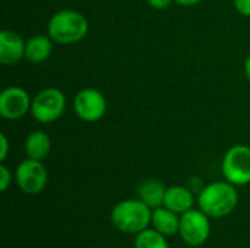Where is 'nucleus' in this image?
<instances>
[{
	"mask_svg": "<svg viewBox=\"0 0 250 248\" xmlns=\"http://www.w3.org/2000/svg\"><path fill=\"white\" fill-rule=\"evenodd\" d=\"M89 31L88 19L78 10L64 9L56 12L47 25L48 37L60 45H70L82 41Z\"/></svg>",
	"mask_w": 250,
	"mask_h": 248,
	"instance_id": "obj_2",
	"label": "nucleus"
},
{
	"mask_svg": "<svg viewBox=\"0 0 250 248\" xmlns=\"http://www.w3.org/2000/svg\"><path fill=\"white\" fill-rule=\"evenodd\" d=\"M179 234L189 247L204 246L211 235L209 216L201 209H190L182 213Z\"/></svg>",
	"mask_w": 250,
	"mask_h": 248,
	"instance_id": "obj_6",
	"label": "nucleus"
},
{
	"mask_svg": "<svg viewBox=\"0 0 250 248\" xmlns=\"http://www.w3.org/2000/svg\"><path fill=\"white\" fill-rule=\"evenodd\" d=\"M195 199L192 191L188 187L183 186H171L167 187L166 191V199H164V206L179 215L193 209Z\"/></svg>",
	"mask_w": 250,
	"mask_h": 248,
	"instance_id": "obj_11",
	"label": "nucleus"
},
{
	"mask_svg": "<svg viewBox=\"0 0 250 248\" xmlns=\"http://www.w3.org/2000/svg\"><path fill=\"white\" fill-rule=\"evenodd\" d=\"M66 110V96L57 88H45L40 91L31 104V115L41 124L57 121Z\"/></svg>",
	"mask_w": 250,
	"mask_h": 248,
	"instance_id": "obj_4",
	"label": "nucleus"
},
{
	"mask_svg": "<svg viewBox=\"0 0 250 248\" xmlns=\"http://www.w3.org/2000/svg\"><path fill=\"white\" fill-rule=\"evenodd\" d=\"M15 181L25 194H38L47 186V168L44 167L42 161L26 158L18 164L15 171Z\"/></svg>",
	"mask_w": 250,
	"mask_h": 248,
	"instance_id": "obj_7",
	"label": "nucleus"
},
{
	"mask_svg": "<svg viewBox=\"0 0 250 248\" xmlns=\"http://www.w3.org/2000/svg\"><path fill=\"white\" fill-rule=\"evenodd\" d=\"M239 203V193L234 184L226 181H214L205 186L198 196L199 209L209 218L229 216Z\"/></svg>",
	"mask_w": 250,
	"mask_h": 248,
	"instance_id": "obj_1",
	"label": "nucleus"
},
{
	"mask_svg": "<svg viewBox=\"0 0 250 248\" xmlns=\"http://www.w3.org/2000/svg\"><path fill=\"white\" fill-rule=\"evenodd\" d=\"M202 0H174V3L180 4V6H185V7H192V6H196L199 4Z\"/></svg>",
	"mask_w": 250,
	"mask_h": 248,
	"instance_id": "obj_21",
	"label": "nucleus"
},
{
	"mask_svg": "<svg viewBox=\"0 0 250 248\" xmlns=\"http://www.w3.org/2000/svg\"><path fill=\"white\" fill-rule=\"evenodd\" d=\"M23 149H25L26 158L42 161L44 158L48 156L51 151V139L47 133L41 130H34L25 139Z\"/></svg>",
	"mask_w": 250,
	"mask_h": 248,
	"instance_id": "obj_15",
	"label": "nucleus"
},
{
	"mask_svg": "<svg viewBox=\"0 0 250 248\" xmlns=\"http://www.w3.org/2000/svg\"><path fill=\"white\" fill-rule=\"evenodd\" d=\"M146 1H148V4H149L151 7L158 9V10L167 9L171 3H174V0H146Z\"/></svg>",
	"mask_w": 250,
	"mask_h": 248,
	"instance_id": "obj_20",
	"label": "nucleus"
},
{
	"mask_svg": "<svg viewBox=\"0 0 250 248\" xmlns=\"http://www.w3.org/2000/svg\"><path fill=\"white\" fill-rule=\"evenodd\" d=\"M167 187L155 178L145 180L138 187V199H141L145 205H148L152 210L164 206Z\"/></svg>",
	"mask_w": 250,
	"mask_h": 248,
	"instance_id": "obj_12",
	"label": "nucleus"
},
{
	"mask_svg": "<svg viewBox=\"0 0 250 248\" xmlns=\"http://www.w3.org/2000/svg\"><path fill=\"white\" fill-rule=\"evenodd\" d=\"M135 248H168V244L166 241V235L154 228H146L136 234Z\"/></svg>",
	"mask_w": 250,
	"mask_h": 248,
	"instance_id": "obj_16",
	"label": "nucleus"
},
{
	"mask_svg": "<svg viewBox=\"0 0 250 248\" xmlns=\"http://www.w3.org/2000/svg\"><path fill=\"white\" fill-rule=\"evenodd\" d=\"M245 75H246L248 80L250 82V54L249 57L246 58V61H245Z\"/></svg>",
	"mask_w": 250,
	"mask_h": 248,
	"instance_id": "obj_22",
	"label": "nucleus"
},
{
	"mask_svg": "<svg viewBox=\"0 0 250 248\" xmlns=\"http://www.w3.org/2000/svg\"><path fill=\"white\" fill-rule=\"evenodd\" d=\"M53 51V39L48 35H34L26 41L25 58L32 64H40L48 60Z\"/></svg>",
	"mask_w": 250,
	"mask_h": 248,
	"instance_id": "obj_14",
	"label": "nucleus"
},
{
	"mask_svg": "<svg viewBox=\"0 0 250 248\" xmlns=\"http://www.w3.org/2000/svg\"><path fill=\"white\" fill-rule=\"evenodd\" d=\"M9 153V140L6 137V134H0V161L4 162Z\"/></svg>",
	"mask_w": 250,
	"mask_h": 248,
	"instance_id": "obj_19",
	"label": "nucleus"
},
{
	"mask_svg": "<svg viewBox=\"0 0 250 248\" xmlns=\"http://www.w3.org/2000/svg\"><path fill=\"white\" fill-rule=\"evenodd\" d=\"M236 10L242 15L250 18V0H233Z\"/></svg>",
	"mask_w": 250,
	"mask_h": 248,
	"instance_id": "obj_18",
	"label": "nucleus"
},
{
	"mask_svg": "<svg viewBox=\"0 0 250 248\" xmlns=\"http://www.w3.org/2000/svg\"><path fill=\"white\" fill-rule=\"evenodd\" d=\"M12 183V172L6 165H0V190L6 191Z\"/></svg>",
	"mask_w": 250,
	"mask_h": 248,
	"instance_id": "obj_17",
	"label": "nucleus"
},
{
	"mask_svg": "<svg viewBox=\"0 0 250 248\" xmlns=\"http://www.w3.org/2000/svg\"><path fill=\"white\" fill-rule=\"evenodd\" d=\"M221 171L224 178L237 186L250 183V148L246 145L231 146L223 158Z\"/></svg>",
	"mask_w": 250,
	"mask_h": 248,
	"instance_id": "obj_5",
	"label": "nucleus"
},
{
	"mask_svg": "<svg viewBox=\"0 0 250 248\" xmlns=\"http://www.w3.org/2000/svg\"><path fill=\"white\" fill-rule=\"evenodd\" d=\"M73 110L79 120L85 123H97L107 113V99L98 89H81L73 98Z\"/></svg>",
	"mask_w": 250,
	"mask_h": 248,
	"instance_id": "obj_8",
	"label": "nucleus"
},
{
	"mask_svg": "<svg viewBox=\"0 0 250 248\" xmlns=\"http://www.w3.org/2000/svg\"><path fill=\"white\" fill-rule=\"evenodd\" d=\"M151 225L155 231L161 232L163 235L173 237L180 229V216L179 213L167 209L166 206H161L152 210Z\"/></svg>",
	"mask_w": 250,
	"mask_h": 248,
	"instance_id": "obj_13",
	"label": "nucleus"
},
{
	"mask_svg": "<svg viewBox=\"0 0 250 248\" xmlns=\"http://www.w3.org/2000/svg\"><path fill=\"white\" fill-rule=\"evenodd\" d=\"M26 41L15 32L4 29L0 32V63L4 66L18 64L22 58H25Z\"/></svg>",
	"mask_w": 250,
	"mask_h": 248,
	"instance_id": "obj_10",
	"label": "nucleus"
},
{
	"mask_svg": "<svg viewBox=\"0 0 250 248\" xmlns=\"http://www.w3.org/2000/svg\"><path fill=\"white\" fill-rule=\"evenodd\" d=\"M110 219L117 231L129 235H136L149 228L152 209L141 199L122 200L111 209Z\"/></svg>",
	"mask_w": 250,
	"mask_h": 248,
	"instance_id": "obj_3",
	"label": "nucleus"
},
{
	"mask_svg": "<svg viewBox=\"0 0 250 248\" xmlns=\"http://www.w3.org/2000/svg\"><path fill=\"white\" fill-rule=\"evenodd\" d=\"M32 99L21 86H7L0 94V115L4 120H19L31 113Z\"/></svg>",
	"mask_w": 250,
	"mask_h": 248,
	"instance_id": "obj_9",
	"label": "nucleus"
}]
</instances>
